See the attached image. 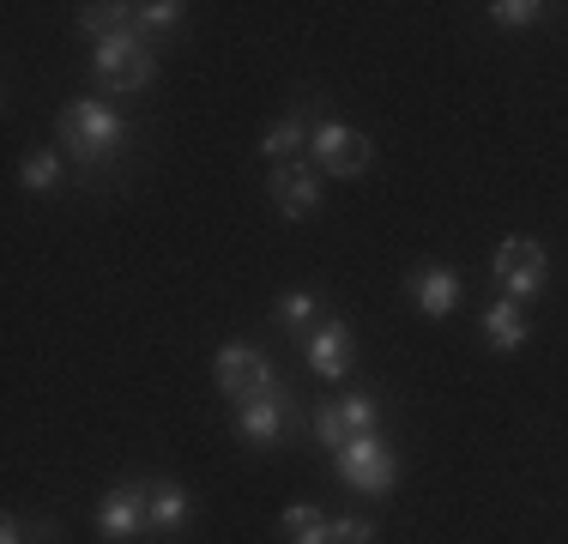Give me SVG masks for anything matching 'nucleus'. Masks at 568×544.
<instances>
[{"mask_svg":"<svg viewBox=\"0 0 568 544\" xmlns=\"http://www.w3.org/2000/svg\"><path fill=\"white\" fill-rule=\"evenodd\" d=\"M333 478L345 490H357V496H387V490L399 484V454L382 442V435H351L345 447H333Z\"/></svg>","mask_w":568,"mask_h":544,"instance_id":"obj_1","label":"nucleus"},{"mask_svg":"<svg viewBox=\"0 0 568 544\" xmlns=\"http://www.w3.org/2000/svg\"><path fill=\"white\" fill-rule=\"evenodd\" d=\"M91 79H98L103 91H145L158 79L152 37L121 31V37H110V43H98V49H91Z\"/></svg>","mask_w":568,"mask_h":544,"instance_id":"obj_2","label":"nucleus"},{"mask_svg":"<svg viewBox=\"0 0 568 544\" xmlns=\"http://www.w3.org/2000/svg\"><path fill=\"white\" fill-rule=\"evenodd\" d=\"M212 381H219V393L230 405H248V400L278 393V370L266 363V351L254 345V339H230V345H219V357H212Z\"/></svg>","mask_w":568,"mask_h":544,"instance_id":"obj_3","label":"nucleus"},{"mask_svg":"<svg viewBox=\"0 0 568 544\" xmlns=\"http://www.w3.org/2000/svg\"><path fill=\"white\" fill-rule=\"evenodd\" d=\"M121 140H128V121L103 98H73L61 109V145L73 158H110Z\"/></svg>","mask_w":568,"mask_h":544,"instance_id":"obj_4","label":"nucleus"},{"mask_svg":"<svg viewBox=\"0 0 568 544\" xmlns=\"http://www.w3.org/2000/svg\"><path fill=\"white\" fill-rule=\"evenodd\" d=\"M490 279H496V291H503V296H514V303L538 296V291H545V279H550L545 242H538V236H503V242H496V261H490Z\"/></svg>","mask_w":568,"mask_h":544,"instance_id":"obj_5","label":"nucleus"},{"mask_svg":"<svg viewBox=\"0 0 568 544\" xmlns=\"http://www.w3.org/2000/svg\"><path fill=\"white\" fill-rule=\"evenodd\" d=\"M375 158L369 133L363 128H345V121H315V133H308V163L327 175H339V182H351V175H363Z\"/></svg>","mask_w":568,"mask_h":544,"instance_id":"obj_6","label":"nucleus"},{"mask_svg":"<svg viewBox=\"0 0 568 544\" xmlns=\"http://www.w3.org/2000/svg\"><path fill=\"white\" fill-rule=\"evenodd\" d=\"M308 424H315V442L333 454V447L351 442V435H369L375 424H382V400H375V393H345V400L315 405V417H308Z\"/></svg>","mask_w":568,"mask_h":544,"instance_id":"obj_7","label":"nucleus"},{"mask_svg":"<svg viewBox=\"0 0 568 544\" xmlns=\"http://www.w3.org/2000/svg\"><path fill=\"white\" fill-rule=\"evenodd\" d=\"M98 533H103V538H115V544H128V538L152 533V484L121 478V484L110 490V496L98 502Z\"/></svg>","mask_w":568,"mask_h":544,"instance_id":"obj_8","label":"nucleus"},{"mask_svg":"<svg viewBox=\"0 0 568 544\" xmlns=\"http://www.w3.org/2000/svg\"><path fill=\"white\" fill-rule=\"evenodd\" d=\"M266 194H273L278 218L303 224V218H315V206H321V170H315V163H303V158L273 163V175H266Z\"/></svg>","mask_w":568,"mask_h":544,"instance_id":"obj_9","label":"nucleus"},{"mask_svg":"<svg viewBox=\"0 0 568 544\" xmlns=\"http://www.w3.org/2000/svg\"><path fill=\"white\" fill-rule=\"evenodd\" d=\"M405 296H412V309L424 321H448L459 309V296H466V284H459L454 266H417L412 279H405Z\"/></svg>","mask_w":568,"mask_h":544,"instance_id":"obj_10","label":"nucleus"},{"mask_svg":"<svg viewBox=\"0 0 568 544\" xmlns=\"http://www.w3.org/2000/svg\"><path fill=\"white\" fill-rule=\"evenodd\" d=\"M351 351H357V339H351V326L339 315H327L315 333L303 339V357H308V370H315L321 381H345L351 375Z\"/></svg>","mask_w":568,"mask_h":544,"instance_id":"obj_11","label":"nucleus"},{"mask_svg":"<svg viewBox=\"0 0 568 544\" xmlns=\"http://www.w3.org/2000/svg\"><path fill=\"white\" fill-rule=\"evenodd\" d=\"M278 430H284V387H278V393H266V400L236 405V435H242L248 447L278 442Z\"/></svg>","mask_w":568,"mask_h":544,"instance_id":"obj_12","label":"nucleus"},{"mask_svg":"<svg viewBox=\"0 0 568 544\" xmlns=\"http://www.w3.org/2000/svg\"><path fill=\"white\" fill-rule=\"evenodd\" d=\"M484 339H490V351H520L526 339H532V321H526V309L514 303V296H496V303L484 309Z\"/></svg>","mask_w":568,"mask_h":544,"instance_id":"obj_13","label":"nucleus"},{"mask_svg":"<svg viewBox=\"0 0 568 544\" xmlns=\"http://www.w3.org/2000/svg\"><path fill=\"white\" fill-rule=\"evenodd\" d=\"M194 521V496H187L182 484H170V478H158L152 484V533H182V526Z\"/></svg>","mask_w":568,"mask_h":544,"instance_id":"obj_14","label":"nucleus"},{"mask_svg":"<svg viewBox=\"0 0 568 544\" xmlns=\"http://www.w3.org/2000/svg\"><path fill=\"white\" fill-rule=\"evenodd\" d=\"M308 121L303 115H284V121H273V128L261 133V158H273V163H291L296 152H308Z\"/></svg>","mask_w":568,"mask_h":544,"instance_id":"obj_15","label":"nucleus"},{"mask_svg":"<svg viewBox=\"0 0 568 544\" xmlns=\"http://www.w3.org/2000/svg\"><path fill=\"white\" fill-rule=\"evenodd\" d=\"M278 533H284V544H327V514L315 502H296V508L278 514Z\"/></svg>","mask_w":568,"mask_h":544,"instance_id":"obj_16","label":"nucleus"},{"mask_svg":"<svg viewBox=\"0 0 568 544\" xmlns=\"http://www.w3.org/2000/svg\"><path fill=\"white\" fill-rule=\"evenodd\" d=\"M19 188H24V194H55V188H61V152H49V145L24 152V163H19Z\"/></svg>","mask_w":568,"mask_h":544,"instance_id":"obj_17","label":"nucleus"},{"mask_svg":"<svg viewBox=\"0 0 568 544\" xmlns=\"http://www.w3.org/2000/svg\"><path fill=\"white\" fill-rule=\"evenodd\" d=\"M79 31L91 43H110V37L133 31V7H79Z\"/></svg>","mask_w":568,"mask_h":544,"instance_id":"obj_18","label":"nucleus"},{"mask_svg":"<svg viewBox=\"0 0 568 544\" xmlns=\"http://www.w3.org/2000/svg\"><path fill=\"white\" fill-rule=\"evenodd\" d=\"M182 0H145V7H133V31L140 37H152V31H175L182 24Z\"/></svg>","mask_w":568,"mask_h":544,"instance_id":"obj_19","label":"nucleus"},{"mask_svg":"<svg viewBox=\"0 0 568 544\" xmlns=\"http://www.w3.org/2000/svg\"><path fill=\"white\" fill-rule=\"evenodd\" d=\"M490 19L503 24V31H532V24L545 19V0H496Z\"/></svg>","mask_w":568,"mask_h":544,"instance_id":"obj_20","label":"nucleus"},{"mask_svg":"<svg viewBox=\"0 0 568 544\" xmlns=\"http://www.w3.org/2000/svg\"><path fill=\"white\" fill-rule=\"evenodd\" d=\"M273 315H278L284 326H308V321L321 315V296H315V291H284Z\"/></svg>","mask_w":568,"mask_h":544,"instance_id":"obj_21","label":"nucleus"},{"mask_svg":"<svg viewBox=\"0 0 568 544\" xmlns=\"http://www.w3.org/2000/svg\"><path fill=\"white\" fill-rule=\"evenodd\" d=\"M327 544H375V521H363V514L327 521Z\"/></svg>","mask_w":568,"mask_h":544,"instance_id":"obj_22","label":"nucleus"},{"mask_svg":"<svg viewBox=\"0 0 568 544\" xmlns=\"http://www.w3.org/2000/svg\"><path fill=\"white\" fill-rule=\"evenodd\" d=\"M0 544H24V526H19V514H7V521H0Z\"/></svg>","mask_w":568,"mask_h":544,"instance_id":"obj_23","label":"nucleus"}]
</instances>
